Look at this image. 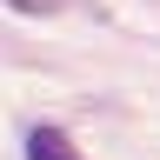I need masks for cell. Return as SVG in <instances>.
Segmentation results:
<instances>
[{"label":"cell","instance_id":"6da1fadb","mask_svg":"<svg viewBox=\"0 0 160 160\" xmlns=\"http://www.w3.org/2000/svg\"><path fill=\"white\" fill-rule=\"evenodd\" d=\"M27 160H80V147H73L67 127H33L27 133Z\"/></svg>","mask_w":160,"mask_h":160},{"label":"cell","instance_id":"7a4b0ae2","mask_svg":"<svg viewBox=\"0 0 160 160\" xmlns=\"http://www.w3.org/2000/svg\"><path fill=\"white\" fill-rule=\"evenodd\" d=\"M7 7H13V13H47L53 0H7Z\"/></svg>","mask_w":160,"mask_h":160}]
</instances>
